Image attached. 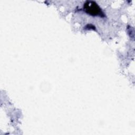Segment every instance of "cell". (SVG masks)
<instances>
[{
    "mask_svg": "<svg viewBox=\"0 0 135 135\" xmlns=\"http://www.w3.org/2000/svg\"><path fill=\"white\" fill-rule=\"evenodd\" d=\"M84 9L91 15H102V14L99 6L93 1H86L84 4Z\"/></svg>",
    "mask_w": 135,
    "mask_h": 135,
    "instance_id": "1",
    "label": "cell"
}]
</instances>
